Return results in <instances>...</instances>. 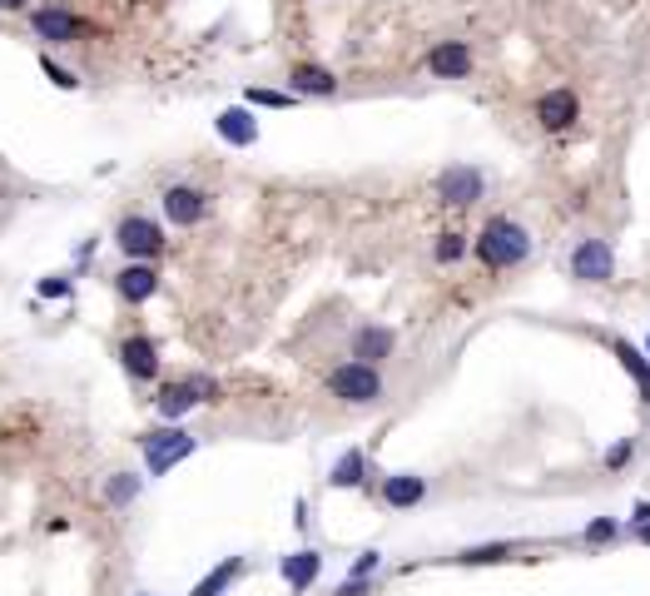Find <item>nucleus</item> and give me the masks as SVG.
I'll return each instance as SVG.
<instances>
[{"label": "nucleus", "mask_w": 650, "mask_h": 596, "mask_svg": "<svg viewBox=\"0 0 650 596\" xmlns=\"http://www.w3.org/2000/svg\"><path fill=\"white\" fill-rule=\"evenodd\" d=\"M536 120H541L546 130H566V125L576 120V95H571V90H546V95L536 100Z\"/></svg>", "instance_id": "14"}, {"label": "nucleus", "mask_w": 650, "mask_h": 596, "mask_svg": "<svg viewBox=\"0 0 650 596\" xmlns=\"http://www.w3.org/2000/svg\"><path fill=\"white\" fill-rule=\"evenodd\" d=\"M115 358H120V368L130 373L134 383H154V378H159V343H154V338H144V333L120 338Z\"/></svg>", "instance_id": "8"}, {"label": "nucleus", "mask_w": 650, "mask_h": 596, "mask_svg": "<svg viewBox=\"0 0 650 596\" xmlns=\"http://www.w3.org/2000/svg\"><path fill=\"white\" fill-rule=\"evenodd\" d=\"M139 487H144V477H134V472H115V477L105 482V502H110V507H130L134 497H139Z\"/></svg>", "instance_id": "22"}, {"label": "nucleus", "mask_w": 650, "mask_h": 596, "mask_svg": "<svg viewBox=\"0 0 650 596\" xmlns=\"http://www.w3.org/2000/svg\"><path fill=\"white\" fill-rule=\"evenodd\" d=\"M611 348H616V358H621V368H626V373L636 378V388H641V398H646V403H650V363H646V353H641L636 343H626V338H616Z\"/></svg>", "instance_id": "21"}, {"label": "nucleus", "mask_w": 650, "mask_h": 596, "mask_svg": "<svg viewBox=\"0 0 650 596\" xmlns=\"http://www.w3.org/2000/svg\"><path fill=\"white\" fill-rule=\"evenodd\" d=\"M641 542H646V547H650V522H646V527H641Z\"/></svg>", "instance_id": "32"}, {"label": "nucleus", "mask_w": 650, "mask_h": 596, "mask_svg": "<svg viewBox=\"0 0 650 596\" xmlns=\"http://www.w3.org/2000/svg\"><path fill=\"white\" fill-rule=\"evenodd\" d=\"M219 383L214 378H204V373H194V378H179V383H164L159 388V398H154V408H159V418H169V423H179L184 413H194L199 403H219Z\"/></svg>", "instance_id": "2"}, {"label": "nucleus", "mask_w": 650, "mask_h": 596, "mask_svg": "<svg viewBox=\"0 0 650 596\" xmlns=\"http://www.w3.org/2000/svg\"><path fill=\"white\" fill-rule=\"evenodd\" d=\"M363 477H368V457H363V447H348V452L333 462L328 487H363Z\"/></svg>", "instance_id": "20"}, {"label": "nucleus", "mask_w": 650, "mask_h": 596, "mask_svg": "<svg viewBox=\"0 0 650 596\" xmlns=\"http://www.w3.org/2000/svg\"><path fill=\"white\" fill-rule=\"evenodd\" d=\"M288 85H293V95H338V75L323 65H293Z\"/></svg>", "instance_id": "16"}, {"label": "nucleus", "mask_w": 650, "mask_h": 596, "mask_svg": "<svg viewBox=\"0 0 650 596\" xmlns=\"http://www.w3.org/2000/svg\"><path fill=\"white\" fill-rule=\"evenodd\" d=\"M437 199L442 204H477L482 199V169H472V164H452L442 179H437Z\"/></svg>", "instance_id": "10"}, {"label": "nucleus", "mask_w": 650, "mask_h": 596, "mask_svg": "<svg viewBox=\"0 0 650 596\" xmlns=\"http://www.w3.org/2000/svg\"><path fill=\"white\" fill-rule=\"evenodd\" d=\"M40 70L50 75V85H55V90H80V75H75V70H65V65H55L50 55H40Z\"/></svg>", "instance_id": "24"}, {"label": "nucleus", "mask_w": 650, "mask_h": 596, "mask_svg": "<svg viewBox=\"0 0 650 596\" xmlns=\"http://www.w3.org/2000/svg\"><path fill=\"white\" fill-rule=\"evenodd\" d=\"M283 582L293 587V592H308L313 582H318V572H323V557L313 552V547H303V552H293V557H283Z\"/></svg>", "instance_id": "15"}, {"label": "nucleus", "mask_w": 650, "mask_h": 596, "mask_svg": "<svg viewBox=\"0 0 650 596\" xmlns=\"http://www.w3.org/2000/svg\"><path fill=\"white\" fill-rule=\"evenodd\" d=\"M134 596H149V592H134Z\"/></svg>", "instance_id": "34"}, {"label": "nucleus", "mask_w": 650, "mask_h": 596, "mask_svg": "<svg viewBox=\"0 0 650 596\" xmlns=\"http://www.w3.org/2000/svg\"><path fill=\"white\" fill-rule=\"evenodd\" d=\"M571 274L586 279V284H606V279L616 274V254H611V244H606V239H581L576 254H571Z\"/></svg>", "instance_id": "9"}, {"label": "nucleus", "mask_w": 650, "mask_h": 596, "mask_svg": "<svg viewBox=\"0 0 650 596\" xmlns=\"http://www.w3.org/2000/svg\"><path fill=\"white\" fill-rule=\"evenodd\" d=\"M214 130H219V140L234 149H249L259 140V120L244 110V105H234V110H219V120H214Z\"/></svg>", "instance_id": "12"}, {"label": "nucleus", "mask_w": 650, "mask_h": 596, "mask_svg": "<svg viewBox=\"0 0 650 596\" xmlns=\"http://www.w3.org/2000/svg\"><path fill=\"white\" fill-rule=\"evenodd\" d=\"M115 244L130 254L134 264H154V259L164 254V229H159L149 214H125V219L115 224Z\"/></svg>", "instance_id": "5"}, {"label": "nucleus", "mask_w": 650, "mask_h": 596, "mask_svg": "<svg viewBox=\"0 0 650 596\" xmlns=\"http://www.w3.org/2000/svg\"><path fill=\"white\" fill-rule=\"evenodd\" d=\"M90 30H95V25L80 20L75 10H65V5H40V10L30 15V35L45 40V45H75V40H85Z\"/></svg>", "instance_id": "6"}, {"label": "nucleus", "mask_w": 650, "mask_h": 596, "mask_svg": "<svg viewBox=\"0 0 650 596\" xmlns=\"http://www.w3.org/2000/svg\"><path fill=\"white\" fill-rule=\"evenodd\" d=\"M159 204H164V219L179 224V229H194V224L209 219V194L199 184H169Z\"/></svg>", "instance_id": "7"}, {"label": "nucleus", "mask_w": 650, "mask_h": 596, "mask_svg": "<svg viewBox=\"0 0 650 596\" xmlns=\"http://www.w3.org/2000/svg\"><path fill=\"white\" fill-rule=\"evenodd\" d=\"M517 547L512 542H492V547H467V552H457V562L462 567H487V562H507Z\"/></svg>", "instance_id": "23"}, {"label": "nucleus", "mask_w": 650, "mask_h": 596, "mask_svg": "<svg viewBox=\"0 0 650 596\" xmlns=\"http://www.w3.org/2000/svg\"><path fill=\"white\" fill-rule=\"evenodd\" d=\"M25 5H30V0H0V10H5V15H10V10H25Z\"/></svg>", "instance_id": "31"}, {"label": "nucleus", "mask_w": 650, "mask_h": 596, "mask_svg": "<svg viewBox=\"0 0 650 596\" xmlns=\"http://www.w3.org/2000/svg\"><path fill=\"white\" fill-rule=\"evenodd\" d=\"M616 532H621V527H616V522H611V517H596V522H591V527H586V542H591V547H601V542H611V537H616Z\"/></svg>", "instance_id": "29"}, {"label": "nucleus", "mask_w": 650, "mask_h": 596, "mask_svg": "<svg viewBox=\"0 0 650 596\" xmlns=\"http://www.w3.org/2000/svg\"><path fill=\"white\" fill-rule=\"evenodd\" d=\"M115 294L125 298V303H149V298L159 294V269L154 264H125L115 274Z\"/></svg>", "instance_id": "11"}, {"label": "nucleus", "mask_w": 650, "mask_h": 596, "mask_svg": "<svg viewBox=\"0 0 650 596\" xmlns=\"http://www.w3.org/2000/svg\"><path fill=\"white\" fill-rule=\"evenodd\" d=\"M422 497H427V482L417 472H392L388 482H383V502L388 507H417Z\"/></svg>", "instance_id": "18"}, {"label": "nucleus", "mask_w": 650, "mask_h": 596, "mask_svg": "<svg viewBox=\"0 0 650 596\" xmlns=\"http://www.w3.org/2000/svg\"><path fill=\"white\" fill-rule=\"evenodd\" d=\"M462 254H467V239H462V234H442V239H437V264H457Z\"/></svg>", "instance_id": "25"}, {"label": "nucleus", "mask_w": 650, "mask_h": 596, "mask_svg": "<svg viewBox=\"0 0 650 596\" xmlns=\"http://www.w3.org/2000/svg\"><path fill=\"white\" fill-rule=\"evenodd\" d=\"M626 457H631V443L611 447V452H606V467H626Z\"/></svg>", "instance_id": "30"}, {"label": "nucleus", "mask_w": 650, "mask_h": 596, "mask_svg": "<svg viewBox=\"0 0 650 596\" xmlns=\"http://www.w3.org/2000/svg\"><path fill=\"white\" fill-rule=\"evenodd\" d=\"M35 294H40V298H70V294H75V279L50 274V279H40V284H35Z\"/></svg>", "instance_id": "26"}, {"label": "nucleus", "mask_w": 650, "mask_h": 596, "mask_svg": "<svg viewBox=\"0 0 650 596\" xmlns=\"http://www.w3.org/2000/svg\"><path fill=\"white\" fill-rule=\"evenodd\" d=\"M244 567H249L244 557H224V562H219L204 582H194V592H189V596H224L234 582H239V577H244Z\"/></svg>", "instance_id": "19"}, {"label": "nucleus", "mask_w": 650, "mask_h": 596, "mask_svg": "<svg viewBox=\"0 0 650 596\" xmlns=\"http://www.w3.org/2000/svg\"><path fill=\"white\" fill-rule=\"evenodd\" d=\"M392 348H397V333H392V328H373V323H368V328L353 333V358H358V363H378V358H388Z\"/></svg>", "instance_id": "17"}, {"label": "nucleus", "mask_w": 650, "mask_h": 596, "mask_svg": "<svg viewBox=\"0 0 650 596\" xmlns=\"http://www.w3.org/2000/svg\"><path fill=\"white\" fill-rule=\"evenodd\" d=\"M328 393L333 398H343V403H378L383 398V373L373 368V363H338L333 373H328Z\"/></svg>", "instance_id": "4"}, {"label": "nucleus", "mask_w": 650, "mask_h": 596, "mask_svg": "<svg viewBox=\"0 0 650 596\" xmlns=\"http://www.w3.org/2000/svg\"><path fill=\"white\" fill-rule=\"evenodd\" d=\"M531 254V234L521 229L517 219H487L477 234V259L487 269H517Z\"/></svg>", "instance_id": "1"}, {"label": "nucleus", "mask_w": 650, "mask_h": 596, "mask_svg": "<svg viewBox=\"0 0 650 596\" xmlns=\"http://www.w3.org/2000/svg\"><path fill=\"white\" fill-rule=\"evenodd\" d=\"M139 447H144V467H149V477H164L169 467H179V462L199 447V438L184 433V428L174 423V428H154V433H144Z\"/></svg>", "instance_id": "3"}, {"label": "nucleus", "mask_w": 650, "mask_h": 596, "mask_svg": "<svg viewBox=\"0 0 650 596\" xmlns=\"http://www.w3.org/2000/svg\"><path fill=\"white\" fill-rule=\"evenodd\" d=\"M427 70L442 75V80H462V75L472 70V50H467L462 40H442V45L427 55Z\"/></svg>", "instance_id": "13"}, {"label": "nucleus", "mask_w": 650, "mask_h": 596, "mask_svg": "<svg viewBox=\"0 0 650 596\" xmlns=\"http://www.w3.org/2000/svg\"><path fill=\"white\" fill-rule=\"evenodd\" d=\"M383 567V552H363L358 562H353V572H348V582H368L373 572Z\"/></svg>", "instance_id": "27"}, {"label": "nucleus", "mask_w": 650, "mask_h": 596, "mask_svg": "<svg viewBox=\"0 0 650 596\" xmlns=\"http://www.w3.org/2000/svg\"><path fill=\"white\" fill-rule=\"evenodd\" d=\"M249 105H268V110H288V105H293V95H283V90H249Z\"/></svg>", "instance_id": "28"}, {"label": "nucleus", "mask_w": 650, "mask_h": 596, "mask_svg": "<svg viewBox=\"0 0 650 596\" xmlns=\"http://www.w3.org/2000/svg\"><path fill=\"white\" fill-rule=\"evenodd\" d=\"M646 353H650V338H646Z\"/></svg>", "instance_id": "33"}]
</instances>
